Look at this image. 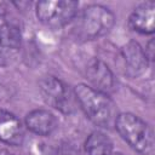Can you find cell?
Returning a JSON list of instances; mask_svg holds the SVG:
<instances>
[{
    "label": "cell",
    "instance_id": "obj_1",
    "mask_svg": "<svg viewBox=\"0 0 155 155\" xmlns=\"http://www.w3.org/2000/svg\"><path fill=\"white\" fill-rule=\"evenodd\" d=\"M74 94L87 117L94 125L105 128L115 125L119 114L114 102L108 97V94L85 84L78 85L74 90Z\"/></svg>",
    "mask_w": 155,
    "mask_h": 155
},
{
    "label": "cell",
    "instance_id": "obj_2",
    "mask_svg": "<svg viewBox=\"0 0 155 155\" xmlns=\"http://www.w3.org/2000/svg\"><path fill=\"white\" fill-rule=\"evenodd\" d=\"M115 23L111 11L102 5H88L76 13L74 33L81 40H94L108 34Z\"/></svg>",
    "mask_w": 155,
    "mask_h": 155
},
{
    "label": "cell",
    "instance_id": "obj_3",
    "mask_svg": "<svg viewBox=\"0 0 155 155\" xmlns=\"http://www.w3.org/2000/svg\"><path fill=\"white\" fill-rule=\"evenodd\" d=\"M120 136L138 153L149 155L154 151V132L140 117L124 113L119 114L114 125Z\"/></svg>",
    "mask_w": 155,
    "mask_h": 155
},
{
    "label": "cell",
    "instance_id": "obj_4",
    "mask_svg": "<svg viewBox=\"0 0 155 155\" xmlns=\"http://www.w3.org/2000/svg\"><path fill=\"white\" fill-rule=\"evenodd\" d=\"M79 4L73 0H45L36 5V16L41 23L51 28H61L70 23L78 13Z\"/></svg>",
    "mask_w": 155,
    "mask_h": 155
},
{
    "label": "cell",
    "instance_id": "obj_5",
    "mask_svg": "<svg viewBox=\"0 0 155 155\" xmlns=\"http://www.w3.org/2000/svg\"><path fill=\"white\" fill-rule=\"evenodd\" d=\"M40 92L44 101L52 108L69 114L75 109V94L70 88L59 79L47 76L40 82Z\"/></svg>",
    "mask_w": 155,
    "mask_h": 155
},
{
    "label": "cell",
    "instance_id": "obj_6",
    "mask_svg": "<svg viewBox=\"0 0 155 155\" xmlns=\"http://www.w3.org/2000/svg\"><path fill=\"white\" fill-rule=\"evenodd\" d=\"M21 48V31L17 25L10 22L0 23V65L6 67L13 63Z\"/></svg>",
    "mask_w": 155,
    "mask_h": 155
},
{
    "label": "cell",
    "instance_id": "obj_7",
    "mask_svg": "<svg viewBox=\"0 0 155 155\" xmlns=\"http://www.w3.org/2000/svg\"><path fill=\"white\" fill-rule=\"evenodd\" d=\"M121 57L124 61L125 73L128 76H138L148 67V58L143 48L136 41H130L122 47Z\"/></svg>",
    "mask_w": 155,
    "mask_h": 155
},
{
    "label": "cell",
    "instance_id": "obj_8",
    "mask_svg": "<svg viewBox=\"0 0 155 155\" xmlns=\"http://www.w3.org/2000/svg\"><path fill=\"white\" fill-rule=\"evenodd\" d=\"M86 74L91 84L94 86V90H98L105 94L115 90V78L108 65L102 61L92 59L87 65Z\"/></svg>",
    "mask_w": 155,
    "mask_h": 155
},
{
    "label": "cell",
    "instance_id": "obj_9",
    "mask_svg": "<svg viewBox=\"0 0 155 155\" xmlns=\"http://www.w3.org/2000/svg\"><path fill=\"white\" fill-rule=\"evenodd\" d=\"M24 131L21 121L10 111L0 109V140L10 145H21Z\"/></svg>",
    "mask_w": 155,
    "mask_h": 155
},
{
    "label": "cell",
    "instance_id": "obj_10",
    "mask_svg": "<svg viewBox=\"0 0 155 155\" xmlns=\"http://www.w3.org/2000/svg\"><path fill=\"white\" fill-rule=\"evenodd\" d=\"M130 27L143 34H151L155 28V4L145 1L137 6L130 16Z\"/></svg>",
    "mask_w": 155,
    "mask_h": 155
},
{
    "label": "cell",
    "instance_id": "obj_11",
    "mask_svg": "<svg viewBox=\"0 0 155 155\" xmlns=\"http://www.w3.org/2000/svg\"><path fill=\"white\" fill-rule=\"evenodd\" d=\"M25 125L31 132L39 136H47L54 131L57 126V120L54 115L48 110L36 109L27 115Z\"/></svg>",
    "mask_w": 155,
    "mask_h": 155
},
{
    "label": "cell",
    "instance_id": "obj_12",
    "mask_svg": "<svg viewBox=\"0 0 155 155\" xmlns=\"http://www.w3.org/2000/svg\"><path fill=\"white\" fill-rule=\"evenodd\" d=\"M88 155H113L111 140L102 132H93L86 140Z\"/></svg>",
    "mask_w": 155,
    "mask_h": 155
},
{
    "label": "cell",
    "instance_id": "obj_13",
    "mask_svg": "<svg viewBox=\"0 0 155 155\" xmlns=\"http://www.w3.org/2000/svg\"><path fill=\"white\" fill-rule=\"evenodd\" d=\"M144 53H145V56H147L148 59L153 61V58H154V41H153V40H150V41L148 42V46H147Z\"/></svg>",
    "mask_w": 155,
    "mask_h": 155
}]
</instances>
